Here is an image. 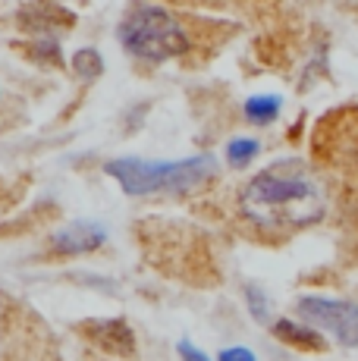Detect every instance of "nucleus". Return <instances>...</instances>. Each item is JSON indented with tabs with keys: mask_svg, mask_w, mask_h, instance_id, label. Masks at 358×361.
Returning a JSON list of instances; mask_svg holds the SVG:
<instances>
[{
	"mask_svg": "<svg viewBox=\"0 0 358 361\" xmlns=\"http://www.w3.org/2000/svg\"><path fill=\"white\" fill-rule=\"evenodd\" d=\"M120 41L135 60H148V63H167L192 54L195 47L189 29L170 10L154 4H139L123 16Z\"/></svg>",
	"mask_w": 358,
	"mask_h": 361,
	"instance_id": "obj_3",
	"label": "nucleus"
},
{
	"mask_svg": "<svg viewBox=\"0 0 358 361\" xmlns=\"http://www.w3.org/2000/svg\"><path fill=\"white\" fill-rule=\"evenodd\" d=\"M299 314L311 327L330 333L340 345H358V305L308 295L299 302Z\"/></svg>",
	"mask_w": 358,
	"mask_h": 361,
	"instance_id": "obj_4",
	"label": "nucleus"
},
{
	"mask_svg": "<svg viewBox=\"0 0 358 361\" xmlns=\"http://www.w3.org/2000/svg\"><path fill=\"white\" fill-rule=\"evenodd\" d=\"M107 239V230L101 224H92V220H75L66 230L54 233L51 248L57 255H88L94 248H101Z\"/></svg>",
	"mask_w": 358,
	"mask_h": 361,
	"instance_id": "obj_6",
	"label": "nucleus"
},
{
	"mask_svg": "<svg viewBox=\"0 0 358 361\" xmlns=\"http://www.w3.org/2000/svg\"><path fill=\"white\" fill-rule=\"evenodd\" d=\"M258 151H261L258 138H233L226 145V161H230V166H245L258 157Z\"/></svg>",
	"mask_w": 358,
	"mask_h": 361,
	"instance_id": "obj_10",
	"label": "nucleus"
},
{
	"mask_svg": "<svg viewBox=\"0 0 358 361\" xmlns=\"http://www.w3.org/2000/svg\"><path fill=\"white\" fill-rule=\"evenodd\" d=\"M217 361H258V358H254V352L245 349V345H233V349H223V352H220Z\"/></svg>",
	"mask_w": 358,
	"mask_h": 361,
	"instance_id": "obj_12",
	"label": "nucleus"
},
{
	"mask_svg": "<svg viewBox=\"0 0 358 361\" xmlns=\"http://www.w3.org/2000/svg\"><path fill=\"white\" fill-rule=\"evenodd\" d=\"M245 302H249V311L258 317V321H267V298H264V293H261L258 286L245 289Z\"/></svg>",
	"mask_w": 358,
	"mask_h": 361,
	"instance_id": "obj_11",
	"label": "nucleus"
},
{
	"mask_svg": "<svg viewBox=\"0 0 358 361\" xmlns=\"http://www.w3.org/2000/svg\"><path fill=\"white\" fill-rule=\"evenodd\" d=\"M273 336L283 339L289 345H299V349H311V352H321L323 349V336L314 333L311 327H299L292 321H277L273 324Z\"/></svg>",
	"mask_w": 358,
	"mask_h": 361,
	"instance_id": "obj_7",
	"label": "nucleus"
},
{
	"mask_svg": "<svg viewBox=\"0 0 358 361\" xmlns=\"http://www.w3.org/2000/svg\"><path fill=\"white\" fill-rule=\"evenodd\" d=\"M239 207L261 230L295 233L323 217V189L308 164L283 157L252 176L239 195Z\"/></svg>",
	"mask_w": 358,
	"mask_h": 361,
	"instance_id": "obj_1",
	"label": "nucleus"
},
{
	"mask_svg": "<svg viewBox=\"0 0 358 361\" xmlns=\"http://www.w3.org/2000/svg\"><path fill=\"white\" fill-rule=\"evenodd\" d=\"M88 343L101 349L110 358H135V333L120 317H107V321H85L82 324Z\"/></svg>",
	"mask_w": 358,
	"mask_h": 361,
	"instance_id": "obj_5",
	"label": "nucleus"
},
{
	"mask_svg": "<svg viewBox=\"0 0 358 361\" xmlns=\"http://www.w3.org/2000/svg\"><path fill=\"white\" fill-rule=\"evenodd\" d=\"M176 352H179V358H183V361H211L202 349H198V345H192L189 339H183V343L176 345Z\"/></svg>",
	"mask_w": 358,
	"mask_h": 361,
	"instance_id": "obj_13",
	"label": "nucleus"
},
{
	"mask_svg": "<svg viewBox=\"0 0 358 361\" xmlns=\"http://www.w3.org/2000/svg\"><path fill=\"white\" fill-rule=\"evenodd\" d=\"M280 101L277 94H261V98H249L245 101V120L254 123V126H267V123L277 120L280 114Z\"/></svg>",
	"mask_w": 358,
	"mask_h": 361,
	"instance_id": "obj_8",
	"label": "nucleus"
},
{
	"mask_svg": "<svg viewBox=\"0 0 358 361\" xmlns=\"http://www.w3.org/2000/svg\"><path fill=\"white\" fill-rule=\"evenodd\" d=\"M104 173L120 183L126 195H157V192H192L217 173V161L208 154L185 161H142V157H116L107 161Z\"/></svg>",
	"mask_w": 358,
	"mask_h": 361,
	"instance_id": "obj_2",
	"label": "nucleus"
},
{
	"mask_svg": "<svg viewBox=\"0 0 358 361\" xmlns=\"http://www.w3.org/2000/svg\"><path fill=\"white\" fill-rule=\"evenodd\" d=\"M73 73L79 75V79H98V75L104 73V60H101L98 51L82 47V51L73 57Z\"/></svg>",
	"mask_w": 358,
	"mask_h": 361,
	"instance_id": "obj_9",
	"label": "nucleus"
}]
</instances>
